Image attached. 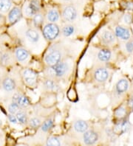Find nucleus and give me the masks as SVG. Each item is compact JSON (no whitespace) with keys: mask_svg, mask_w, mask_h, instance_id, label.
Listing matches in <instances>:
<instances>
[{"mask_svg":"<svg viewBox=\"0 0 133 146\" xmlns=\"http://www.w3.org/2000/svg\"><path fill=\"white\" fill-rule=\"evenodd\" d=\"M99 37L101 43L105 46H112L116 41L115 33L107 29L102 30V31L100 33Z\"/></svg>","mask_w":133,"mask_h":146,"instance_id":"obj_11","label":"nucleus"},{"mask_svg":"<svg viewBox=\"0 0 133 146\" xmlns=\"http://www.w3.org/2000/svg\"><path fill=\"white\" fill-rule=\"evenodd\" d=\"M42 89L46 92L56 93L61 91V86L59 80L47 77L42 82Z\"/></svg>","mask_w":133,"mask_h":146,"instance_id":"obj_9","label":"nucleus"},{"mask_svg":"<svg viewBox=\"0 0 133 146\" xmlns=\"http://www.w3.org/2000/svg\"><path fill=\"white\" fill-rule=\"evenodd\" d=\"M2 79L1 78V77H0V86H1V84H2Z\"/></svg>","mask_w":133,"mask_h":146,"instance_id":"obj_43","label":"nucleus"},{"mask_svg":"<svg viewBox=\"0 0 133 146\" xmlns=\"http://www.w3.org/2000/svg\"><path fill=\"white\" fill-rule=\"evenodd\" d=\"M12 0H0V12L2 14H6L13 7Z\"/></svg>","mask_w":133,"mask_h":146,"instance_id":"obj_26","label":"nucleus"},{"mask_svg":"<svg viewBox=\"0 0 133 146\" xmlns=\"http://www.w3.org/2000/svg\"><path fill=\"white\" fill-rule=\"evenodd\" d=\"M11 101H13L19 106L22 109H27L30 106V101L29 98L25 94L21 92H15L13 94Z\"/></svg>","mask_w":133,"mask_h":146,"instance_id":"obj_14","label":"nucleus"},{"mask_svg":"<svg viewBox=\"0 0 133 146\" xmlns=\"http://www.w3.org/2000/svg\"><path fill=\"white\" fill-rule=\"evenodd\" d=\"M72 0H59V2H64V3H66V2H71Z\"/></svg>","mask_w":133,"mask_h":146,"instance_id":"obj_38","label":"nucleus"},{"mask_svg":"<svg viewBox=\"0 0 133 146\" xmlns=\"http://www.w3.org/2000/svg\"><path fill=\"white\" fill-rule=\"evenodd\" d=\"M46 145H50V146H59L61 145V142L59 139V137H54V136H51L47 138L46 141Z\"/></svg>","mask_w":133,"mask_h":146,"instance_id":"obj_30","label":"nucleus"},{"mask_svg":"<svg viewBox=\"0 0 133 146\" xmlns=\"http://www.w3.org/2000/svg\"><path fill=\"white\" fill-rule=\"evenodd\" d=\"M74 131L79 134H83L89 129V124L84 119H77L74 122L73 125Z\"/></svg>","mask_w":133,"mask_h":146,"instance_id":"obj_20","label":"nucleus"},{"mask_svg":"<svg viewBox=\"0 0 133 146\" xmlns=\"http://www.w3.org/2000/svg\"><path fill=\"white\" fill-rule=\"evenodd\" d=\"M123 5H124V7L126 10L132 11L133 12V2H126V3H124Z\"/></svg>","mask_w":133,"mask_h":146,"instance_id":"obj_35","label":"nucleus"},{"mask_svg":"<svg viewBox=\"0 0 133 146\" xmlns=\"http://www.w3.org/2000/svg\"><path fill=\"white\" fill-rule=\"evenodd\" d=\"M14 57L16 61L19 63H24L27 61L30 57V52L24 47H17L14 51Z\"/></svg>","mask_w":133,"mask_h":146,"instance_id":"obj_18","label":"nucleus"},{"mask_svg":"<svg viewBox=\"0 0 133 146\" xmlns=\"http://www.w3.org/2000/svg\"><path fill=\"white\" fill-rule=\"evenodd\" d=\"M22 9V13L27 18H33L39 11H41L40 0H29L25 3Z\"/></svg>","mask_w":133,"mask_h":146,"instance_id":"obj_5","label":"nucleus"},{"mask_svg":"<svg viewBox=\"0 0 133 146\" xmlns=\"http://www.w3.org/2000/svg\"><path fill=\"white\" fill-rule=\"evenodd\" d=\"M13 55L10 52H3L2 56L0 58V64L2 66H7L11 63Z\"/></svg>","mask_w":133,"mask_h":146,"instance_id":"obj_29","label":"nucleus"},{"mask_svg":"<svg viewBox=\"0 0 133 146\" xmlns=\"http://www.w3.org/2000/svg\"><path fill=\"white\" fill-rule=\"evenodd\" d=\"M60 33V27L56 23L48 22L42 28L43 36L48 41H53L55 40L59 37Z\"/></svg>","mask_w":133,"mask_h":146,"instance_id":"obj_3","label":"nucleus"},{"mask_svg":"<svg viewBox=\"0 0 133 146\" xmlns=\"http://www.w3.org/2000/svg\"><path fill=\"white\" fill-rule=\"evenodd\" d=\"M63 56V51H61L60 48L57 46L51 47L44 55V62L47 66H54L62 59H64Z\"/></svg>","mask_w":133,"mask_h":146,"instance_id":"obj_2","label":"nucleus"},{"mask_svg":"<svg viewBox=\"0 0 133 146\" xmlns=\"http://www.w3.org/2000/svg\"><path fill=\"white\" fill-rule=\"evenodd\" d=\"M7 119L11 123L13 124H17L18 123V120H17V118H16V114H9L8 113V115H7Z\"/></svg>","mask_w":133,"mask_h":146,"instance_id":"obj_34","label":"nucleus"},{"mask_svg":"<svg viewBox=\"0 0 133 146\" xmlns=\"http://www.w3.org/2000/svg\"><path fill=\"white\" fill-rule=\"evenodd\" d=\"M20 109L21 108L19 107V106L13 101H11V104H9V105L7 106V111L9 114H16Z\"/></svg>","mask_w":133,"mask_h":146,"instance_id":"obj_31","label":"nucleus"},{"mask_svg":"<svg viewBox=\"0 0 133 146\" xmlns=\"http://www.w3.org/2000/svg\"><path fill=\"white\" fill-rule=\"evenodd\" d=\"M123 21H124L125 25H131L132 23V15L129 14V13L124 14V16H123Z\"/></svg>","mask_w":133,"mask_h":146,"instance_id":"obj_33","label":"nucleus"},{"mask_svg":"<svg viewBox=\"0 0 133 146\" xmlns=\"http://www.w3.org/2000/svg\"><path fill=\"white\" fill-rule=\"evenodd\" d=\"M112 54L111 50L108 48H101L98 50L97 54H96V58L97 60L100 63H108L110 60L112 59Z\"/></svg>","mask_w":133,"mask_h":146,"instance_id":"obj_17","label":"nucleus"},{"mask_svg":"<svg viewBox=\"0 0 133 146\" xmlns=\"http://www.w3.org/2000/svg\"><path fill=\"white\" fill-rule=\"evenodd\" d=\"M114 33L116 38L121 40L123 41H126L132 38L131 31L128 27L118 25L115 27Z\"/></svg>","mask_w":133,"mask_h":146,"instance_id":"obj_12","label":"nucleus"},{"mask_svg":"<svg viewBox=\"0 0 133 146\" xmlns=\"http://www.w3.org/2000/svg\"><path fill=\"white\" fill-rule=\"evenodd\" d=\"M7 14V21H8L9 25H15L16 23H17L18 21L21 20V19L23 16L21 7L18 5L13 6Z\"/></svg>","mask_w":133,"mask_h":146,"instance_id":"obj_10","label":"nucleus"},{"mask_svg":"<svg viewBox=\"0 0 133 146\" xmlns=\"http://www.w3.org/2000/svg\"><path fill=\"white\" fill-rule=\"evenodd\" d=\"M21 78L26 86L30 88H35L38 84L39 75L37 72L31 68H25L21 70Z\"/></svg>","mask_w":133,"mask_h":146,"instance_id":"obj_4","label":"nucleus"},{"mask_svg":"<svg viewBox=\"0 0 133 146\" xmlns=\"http://www.w3.org/2000/svg\"><path fill=\"white\" fill-rule=\"evenodd\" d=\"M128 109L129 107L124 105H121L118 107L117 109L114 111V117H115L118 120L125 119L127 117L128 115Z\"/></svg>","mask_w":133,"mask_h":146,"instance_id":"obj_22","label":"nucleus"},{"mask_svg":"<svg viewBox=\"0 0 133 146\" xmlns=\"http://www.w3.org/2000/svg\"><path fill=\"white\" fill-rule=\"evenodd\" d=\"M128 107L132 111H133V97L130 99V101L128 103Z\"/></svg>","mask_w":133,"mask_h":146,"instance_id":"obj_36","label":"nucleus"},{"mask_svg":"<svg viewBox=\"0 0 133 146\" xmlns=\"http://www.w3.org/2000/svg\"><path fill=\"white\" fill-rule=\"evenodd\" d=\"M45 18L48 22L56 23L61 19V13L56 7H52L49 9L45 15Z\"/></svg>","mask_w":133,"mask_h":146,"instance_id":"obj_19","label":"nucleus"},{"mask_svg":"<svg viewBox=\"0 0 133 146\" xmlns=\"http://www.w3.org/2000/svg\"><path fill=\"white\" fill-rule=\"evenodd\" d=\"M75 32H76V27L71 24H67L63 26L61 31V33L64 37H70V36H73Z\"/></svg>","mask_w":133,"mask_h":146,"instance_id":"obj_25","label":"nucleus"},{"mask_svg":"<svg viewBox=\"0 0 133 146\" xmlns=\"http://www.w3.org/2000/svg\"><path fill=\"white\" fill-rule=\"evenodd\" d=\"M13 1V3H19V2H20V1H21V0H12Z\"/></svg>","mask_w":133,"mask_h":146,"instance_id":"obj_39","label":"nucleus"},{"mask_svg":"<svg viewBox=\"0 0 133 146\" xmlns=\"http://www.w3.org/2000/svg\"><path fill=\"white\" fill-rule=\"evenodd\" d=\"M130 127V124L129 123L127 117L125 119L118 120L117 123L115 124V128L113 129V131L115 134H125L129 131Z\"/></svg>","mask_w":133,"mask_h":146,"instance_id":"obj_16","label":"nucleus"},{"mask_svg":"<svg viewBox=\"0 0 133 146\" xmlns=\"http://www.w3.org/2000/svg\"><path fill=\"white\" fill-rule=\"evenodd\" d=\"M32 19L34 27L35 28H40L44 25V19H45V15H44V13L41 12V11H39L36 14L34 15Z\"/></svg>","mask_w":133,"mask_h":146,"instance_id":"obj_23","label":"nucleus"},{"mask_svg":"<svg viewBox=\"0 0 133 146\" xmlns=\"http://www.w3.org/2000/svg\"><path fill=\"white\" fill-rule=\"evenodd\" d=\"M2 125H3V123H2V119H1V118H0V128H2Z\"/></svg>","mask_w":133,"mask_h":146,"instance_id":"obj_40","label":"nucleus"},{"mask_svg":"<svg viewBox=\"0 0 133 146\" xmlns=\"http://www.w3.org/2000/svg\"><path fill=\"white\" fill-rule=\"evenodd\" d=\"M25 36L30 43L33 44H35L40 39V35H39V31L36 29L34 28H29L28 30H27L26 33H25Z\"/></svg>","mask_w":133,"mask_h":146,"instance_id":"obj_21","label":"nucleus"},{"mask_svg":"<svg viewBox=\"0 0 133 146\" xmlns=\"http://www.w3.org/2000/svg\"><path fill=\"white\" fill-rule=\"evenodd\" d=\"M2 53H3V51H2V50H0V58H1V56H2Z\"/></svg>","mask_w":133,"mask_h":146,"instance_id":"obj_41","label":"nucleus"},{"mask_svg":"<svg viewBox=\"0 0 133 146\" xmlns=\"http://www.w3.org/2000/svg\"><path fill=\"white\" fill-rule=\"evenodd\" d=\"M53 125H54V118H47L46 120H44V121L43 122L41 127H40V129H41V131L44 132V133H47V132L49 131L53 128Z\"/></svg>","mask_w":133,"mask_h":146,"instance_id":"obj_28","label":"nucleus"},{"mask_svg":"<svg viewBox=\"0 0 133 146\" xmlns=\"http://www.w3.org/2000/svg\"><path fill=\"white\" fill-rule=\"evenodd\" d=\"M129 89H130V82L128 79L125 78L119 79L113 88V92H112L113 98L114 99L122 98L126 94Z\"/></svg>","mask_w":133,"mask_h":146,"instance_id":"obj_7","label":"nucleus"},{"mask_svg":"<svg viewBox=\"0 0 133 146\" xmlns=\"http://www.w3.org/2000/svg\"><path fill=\"white\" fill-rule=\"evenodd\" d=\"M18 123L21 125H27L29 120V117L27 113L25 111V109H21L16 114Z\"/></svg>","mask_w":133,"mask_h":146,"instance_id":"obj_24","label":"nucleus"},{"mask_svg":"<svg viewBox=\"0 0 133 146\" xmlns=\"http://www.w3.org/2000/svg\"><path fill=\"white\" fill-rule=\"evenodd\" d=\"M77 16H78V12L75 6L72 5H68L62 8L61 16L62 20L66 23H71L74 21L76 19Z\"/></svg>","mask_w":133,"mask_h":146,"instance_id":"obj_8","label":"nucleus"},{"mask_svg":"<svg viewBox=\"0 0 133 146\" xmlns=\"http://www.w3.org/2000/svg\"><path fill=\"white\" fill-rule=\"evenodd\" d=\"M2 131H1V129H0V139L2 138Z\"/></svg>","mask_w":133,"mask_h":146,"instance_id":"obj_42","label":"nucleus"},{"mask_svg":"<svg viewBox=\"0 0 133 146\" xmlns=\"http://www.w3.org/2000/svg\"><path fill=\"white\" fill-rule=\"evenodd\" d=\"M99 139V134L92 129H88L87 131L83 133L82 140L87 145H92L97 143Z\"/></svg>","mask_w":133,"mask_h":146,"instance_id":"obj_13","label":"nucleus"},{"mask_svg":"<svg viewBox=\"0 0 133 146\" xmlns=\"http://www.w3.org/2000/svg\"><path fill=\"white\" fill-rule=\"evenodd\" d=\"M1 86L5 92L11 93L16 90L17 84H16V81L14 78H13L10 76H6L2 79Z\"/></svg>","mask_w":133,"mask_h":146,"instance_id":"obj_15","label":"nucleus"},{"mask_svg":"<svg viewBox=\"0 0 133 146\" xmlns=\"http://www.w3.org/2000/svg\"><path fill=\"white\" fill-rule=\"evenodd\" d=\"M3 21H5V16H3L2 13L0 12V24L2 23Z\"/></svg>","mask_w":133,"mask_h":146,"instance_id":"obj_37","label":"nucleus"},{"mask_svg":"<svg viewBox=\"0 0 133 146\" xmlns=\"http://www.w3.org/2000/svg\"><path fill=\"white\" fill-rule=\"evenodd\" d=\"M71 70V63L67 59H62L54 66H47L46 75L49 78L60 80L65 78Z\"/></svg>","mask_w":133,"mask_h":146,"instance_id":"obj_1","label":"nucleus"},{"mask_svg":"<svg viewBox=\"0 0 133 146\" xmlns=\"http://www.w3.org/2000/svg\"><path fill=\"white\" fill-rule=\"evenodd\" d=\"M110 76V70L103 66H96L92 73V79L98 84H104L109 80Z\"/></svg>","mask_w":133,"mask_h":146,"instance_id":"obj_6","label":"nucleus"},{"mask_svg":"<svg viewBox=\"0 0 133 146\" xmlns=\"http://www.w3.org/2000/svg\"><path fill=\"white\" fill-rule=\"evenodd\" d=\"M124 51L128 54L133 53V38H130L128 41H125L124 44Z\"/></svg>","mask_w":133,"mask_h":146,"instance_id":"obj_32","label":"nucleus"},{"mask_svg":"<svg viewBox=\"0 0 133 146\" xmlns=\"http://www.w3.org/2000/svg\"><path fill=\"white\" fill-rule=\"evenodd\" d=\"M42 120L40 117H33L31 118H29L28 123H27V125L30 127V128H33V129H37L41 127V124H42Z\"/></svg>","mask_w":133,"mask_h":146,"instance_id":"obj_27","label":"nucleus"}]
</instances>
